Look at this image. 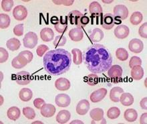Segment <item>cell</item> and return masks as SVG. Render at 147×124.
<instances>
[{"instance_id": "obj_1", "label": "cell", "mask_w": 147, "mask_h": 124, "mask_svg": "<svg viewBox=\"0 0 147 124\" xmlns=\"http://www.w3.org/2000/svg\"><path fill=\"white\" fill-rule=\"evenodd\" d=\"M83 58L88 70L94 74L105 73L112 66V54L102 44H95L88 48Z\"/></svg>"}, {"instance_id": "obj_2", "label": "cell", "mask_w": 147, "mask_h": 124, "mask_svg": "<svg viewBox=\"0 0 147 124\" xmlns=\"http://www.w3.org/2000/svg\"><path fill=\"white\" fill-rule=\"evenodd\" d=\"M43 62L47 73L52 76H59L70 70L72 60L68 51L63 48H58L47 52Z\"/></svg>"}, {"instance_id": "obj_3", "label": "cell", "mask_w": 147, "mask_h": 124, "mask_svg": "<svg viewBox=\"0 0 147 124\" xmlns=\"http://www.w3.org/2000/svg\"><path fill=\"white\" fill-rule=\"evenodd\" d=\"M68 18L72 25L76 26L77 28H84L90 23V18L84 15L78 10H73L68 14Z\"/></svg>"}, {"instance_id": "obj_4", "label": "cell", "mask_w": 147, "mask_h": 124, "mask_svg": "<svg viewBox=\"0 0 147 124\" xmlns=\"http://www.w3.org/2000/svg\"><path fill=\"white\" fill-rule=\"evenodd\" d=\"M121 23V20L116 18L113 14L108 13L103 16L100 19V24L103 28L109 30L112 29L116 24H120Z\"/></svg>"}, {"instance_id": "obj_5", "label": "cell", "mask_w": 147, "mask_h": 124, "mask_svg": "<svg viewBox=\"0 0 147 124\" xmlns=\"http://www.w3.org/2000/svg\"><path fill=\"white\" fill-rule=\"evenodd\" d=\"M38 38L36 33L32 32H30L26 34L23 39L24 47L32 49L36 46L38 44Z\"/></svg>"}, {"instance_id": "obj_6", "label": "cell", "mask_w": 147, "mask_h": 124, "mask_svg": "<svg viewBox=\"0 0 147 124\" xmlns=\"http://www.w3.org/2000/svg\"><path fill=\"white\" fill-rule=\"evenodd\" d=\"M114 16L120 20H124L128 16V8L124 5H117L114 7Z\"/></svg>"}, {"instance_id": "obj_7", "label": "cell", "mask_w": 147, "mask_h": 124, "mask_svg": "<svg viewBox=\"0 0 147 124\" xmlns=\"http://www.w3.org/2000/svg\"><path fill=\"white\" fill-rule=\"evenodd\" d=\"M28 16V10L24 5H18L13 9V16L18 21L25 20Z\"/></svg>"}, {"instance_id": "obj_8", "label": "cell", "mask_w": 147, "mask_h": 124, "mask_svg": "<svg viewBox=\"0 0 147 124\" xmlns=\"http://www.w3.org/2000/svg\"><path fill=\"white\" fill-rule=\"evenodd\" d=\"M128 48L132 52H134L135 54L140 53L144 48V44L140 40L134 38L130 41Z\"/></svg>"}, {"instance_id": "obj_9", "label": "cell", "mask_w": 147, "mask_h": 124, "mask_svg": "<svg viewBox=\"0 0 147 124\" xmlns=\"http://www.w3.org/2000/svg\"><path fill=\"white\" fill-rule=\"evenodd\" d=\"M16 81L20 85H27L31 81L30 74L26 71H21L16 75Z\"/></svg>"}, {"instance_id": "obj_10", "label": "cell", "mask_w": 147, "mask_h": 124, "mask_svg": "<svg viewBox=\"0 0 147 124\" xmlns=\"http://www.w3.org/2000/svg\"><path fill=\"white\" fill-rule=\"evenodd\" d=\"M55 102L58 107H66L70 105L71 99L68 95L61 93L58 94L55 98Z\"/></svg>"}, {"instance_id": "obj_11", "label": "cell", "mask_w": 147, "mask_h": 124, "mask_svg": "<svg viewBox=\"0 0 147 124\" xmlns=\"http://www.w3.org/2000/svg\"><path fill=\"white\" fill-rule=\"evenodd\" d=\"M114 35L116 38L119 39H124L128 37L129 35L130 30L129 28L126 25H119L116 28V29L114 31Z\"/></svg>"}, {"instance_id": "obj_12", "label": "cell", "mask_w": 147, "mask_h": 124, "mask_svg": "<svg viewBox=\"0 0 147 124\" xmlns=\"http://www.w3.org/2000/svg\"><path fill=\"white\" fill-rule=\"evenodd\" d=\"M108 93V91L105 88H101L94 91L90 95V100L93 103H98L101 101L105 98Z\"/></svg>"}, {"instance_id": "obj_13", "label": "cell", "mask_w": 147, "mask_h": 124, "mask_svg": "<svg viewBox=\"0 0 147 124\" xmlns=\"http://www.w3.org/2000/svg\"><path fill=\"white\" fill-rule=\"evenodd\" d=\"M122 72L123 70L122 67L119 65H112V66L108 70V75L112 79H120L122 77Z\"/></svg>"}, {"instance_id": "obj_14", "label": "cell", "mask_w": 147, "mask_h": 124, "mask_svg": "<svg viewBox=\"0 0 147 124\" xmlns=\"http://www.w3.org/2000/svg\"><path fill=\"white\" fill-rule=\"evenodd\" d=\"M90 103L86 99L80 101L76 106V113L80 115H84L88 112Z\"/></svg>"}, {"instance_id": "obj_15", "label": "cell", "mask_w": 147, "mask_h": 124, "mask_svg": "<svg viewBox=\"0 0 147 124\" xmlns=\"http://www.w3.org/2000/svg\"><path fill=\"white\" fill-rule=\"evenodd\" d=\"M70 82L66 78L58 79L55 82V87L59 91H64L70 88Z\"/></svg>"}, {"instance_id": "obj_16", "label": "cell", "mask_w": 147, "mask_h": 124, "mask_svg": "<svg viewBox=\"0 0 147 124\" xmlns=\"http://www.w3.org/2000/svg\"><path fill=\"white\" fill-rule=\"evenodd\" d=\"M41 115L44 117H52L56 113V107L52 104H45L41 108Z\"/></svg>"}, {"instance_id": "obj_17", "label": "cell", "mask_w": 147, "mask_h": 124, "mask_svg": "<svg viewBox=\"0 0 147 124\" xmlns=\"http://www.w3.org/2000/svg\"><path fill=\"white\" fill-rule=\"evenodd\" d=\"M89 11L92 14V16L97 17V18H98L100 16H102L103 12L100 4L97 1H93L90 4Z\"/></svg>"}, {"instance_id": "obj_18", "label": "cell", "mask_w": 147, "mask_h": 124, "mask_svg": "<svg viewBox=\"0 0 147 124\" xmlns=\"http://www.w3.org/2000/svg\"><path fill=\"white\" fill-rule=\"evenodd\" d=\"M69 36L74 42H80L84 37V32L81 28H72L69 32Z\"/></svg>"}, {"instance_id": "obj_19", "label": "cell", "mask_w": 147, "mask_h": 124, "mask_svg": "<svg viewBox=\"0 0 147 124\" xmlns=\"http://www.w3.org/2000/svg\"><path fill=\"white\" fill-rule=\"evenodd\" d=\"M40 37L42 41L50 42L54 39V32L50 28H44L40 31Z\"/></svg>"}, {"instance_id": "obj_20", "label": "cell", "mask_w": 147, "mask_h": 124, "mask_svg": "<svg viewBox=\"0 0 147 124\" xmlns=\"http://www.w3.org/2000/svg\"><path fill=\"white\" fill-rule=\"evenodd\" d=\"M124 93V90L120 87H115L112 88L110 93V99L113 102L118 103L120 101V96Z\"/></svg>"}, {"instance_id": "obj_21", "label": "cell", "mask_w": 147, "mask_h": 124, "mask_svg": "<svg viewBox=\"0 0 147 124\" xmlns=\"http://www.w3.org/2000/svg\"><path fill=\"white\" fill-rule=\"evenodd\" d=\"M63 17L61 16L60 19L59 20L58 23L56 25L54 26L55 30H56L57 32L60 34H63L67 31L68 28V16L66 17V20H62Z\"/></svg>"}, {"instance_id": "obj_22", "label": "cell", "mask_w": 147, "mask_h": 124, "mask_svg": "<svg viewBox=\"0 0 147 124\" xmlns=\"http://www.w3.org/2000/svg\"><path fill=\"white\" fill-rule=\"evenodd\" d=\"M90 39L91 40L92 42L93 43H96L101 41L104 38V32L100 29V28H96L92 30V33L89 36Z\"/></svg>"}, {"instance_id": "obj_23", "label": "cell", "mask_w": 147, "mask_h": 124, "mask_svg": "<svg viewBox=\"0 0 147 124\" xmlns=\"http://www.w3.org/2000/svg\"><path fill=\"white\" fill-rule=\"evenodd\" d=\"M71 114L68 110H62L58 113L56 116V121L58 123L64 124L70 120Z\"/></svg>"}, {"instance_id": "obj_24", "label": "cell", "mask_w": 147, "mask_h": 124, "mask_svg": "<svg viewBox=\"0 0 147 124\" xmlns=\"http://www.w3.org/2000/svg\"><path fill=\"white\" fill-rule=\"evenodd\" d=\"M27 64H28L27 60L22 56L18 55L13 58L12 60L11 65L13 68L16 69H20L24 68V66H26Z\"/></svg>"}, {"instance_id": "obj_25", "label": "cell", "mask_w": 147, "mask_h": 124, "mask_svg": "<svg viewBox=\"0 0 147 124\" xmlns=\"http://www.w3.org/2000/svg\"><path fill=\"white\" fill-rule=\"evenodd\" d=\"M131 77L134 80L139 81L144 76V70L141 66H136L131 68Z\"/></svg>"}, {"instance_id": "obj_26", "label": "cell", "mask_w": 147, "mask_h": 124, "mask_svg": "<svg viewBox=\"0 0 147 124\" xmlns=\"http://www.w3.org/2000/svg\"><path fill=\"white\" fill-rule=\"evenodd\" d=\"M120 101L124 106H130L134 103V97L129 93H123L120 96Z\"/></svg>"}, {"instance_id": "obj_27", "label": "cell", "mask_w": 147, "mask_h": 124, "mask_svg": "<svg viewBox=\"0 0 147 124\" xmlns=\"http://www.w3.org/2000/svg\"><path fill=\"white\" fill-rule=\"evenodd\" d=\"M19 97L22 101L27 102V101L31 100L32 97H33V92H32L31 89L28 88H24L20 91Z\"/></svg>"}, {"instance_id": "obj_28", "label": "cell", "mask_w": 147, "mask_h": 124, "mask_svg": "<svg viewBox=\"0 0 147 124\" xmlns=\"http://www.w3.org/2000/svg\"><path fill=\"white\" fill-rule=\"evenodd\" d=\"M7 115L8 118L12 121H16L21 115L20 109L17 107H11L7 110Z\"/></svg>"}, {"instance_id": "obj_29", "label": "cell", "mask_w": 147, "mask_h": 124, "mask_svg": "<svg viewBox=\"0 0 147 124\" xmlns=\"http://www.w3.org/2000/svg\"><path fill=\"white\" fill-rule=\"evenodd\" d=\"M90 115L94 121H100L104 119V111L102 109L95 108L90 112Z\"/></svg>"}, {"instance_id": "obj_30", "label": "cell", "mask_w": 147, "mask_h": 124, "mask_svg": "<svg viewBox=\"0 0 147 124\" xmlns=\"http://www.w3.org/2000/svg\"><path fill=\"white\" fill-rule=\"evenodd\" d=\"M124 118L128 122H134L138 117V113L135 109H126L124 114Z\"/></svg>"}, {"instance_id": "obj_31", "label": "cell", "mask_w": 147, "mask_h": 124, "mask_svg": "<svg viewBox=\"0 0 147 124\" xmlns=\"http://www.w3.org/2000/svg\"><path fill=\"white\" fill-rule=\"evenodd\" d=\"M6 46L8 49H9L11 51H15L18 50L21 46V43L20 41L17 38H12L11 39L8 40L6 42Z\"/></svg>"}, {"instance_id": "obj_32", "label": "cell", "mask_w": 147, "mask_h": 124, "mask_svg": "<svg viewBox=\"0 0 147 124\" xmlns=\"http://www.w3.org/2000/svg\"><path fill=\"white\" fill-rule=\"evenodd\" d=\"M72 53L73 54L74 63L76 65L82 64L83 61V56L81 50L78 48H74L72 50Z\"/></svg>"}, {"instance_id": "obj_33", "label": "cell", "mask_w": 147, "mask_h": 124, "mask_svg": "<svg viewBox=\"0 0 147 124\" xmlns=\"http://www.w3.org/2000/svg\"><path fill=\"white\" fill-rule=\"evenodd\" d=\"M143 20V16L140 12H135L130 16V21L132 25H138Z\"/></svg>"}, {"instance_id": "obj_34", "label": "cell", "mask_w": 147, "mask_h": 124, "mask_svg": "<svg viewBox=\"0 0 147 124\" xmlns=\"http://www.w3.org/2000/svg\"><path fill=\"white\" fill-rule=\"evenodd\" d=\"M10 22H11V19L9 16L5 14H0V27L1 29H5L9 27Z\"/></svg>"}, {"instance_id": "obj_35", "label": "cell", "mask_w": 147, "mask_h": 124, "mask_svg": "<svg viewBox=\"0 0 147 124\" xmlns=\"http://www.w3.org/2000/svg\"><path fill=\"white\" fill-rule=\"evenodd\" d=\"M116 56L118 60L121 61H125L128 58V52L123 48H119L116 50Z\"/></svg>"}, {"instance_id": "obj_36", "label": "cell", "mask_w": 147, "mask_h": 124, "mask_svg": "<svg viewBox=\"0 0 147 124\" xmlns=\"http://www.w3.org/2000/svg\"><path fill=\"white\" fill-rule=\"evenodd\" d=\"M120 115V109L116 107H112L109 109L107 112V116L109 119H115L118 118Z\"/></svg>"}, {"instance_id": "obj_37", "label": "cell", "mask_w": 147, "mask_h": 124, "mask_svg": "<svg viewBox=\"0 0 147 124\" xmlns=\"http://www.w3.org/2000/svg\"><path fill=\"white\" fill-rule=\"evenodd\" d=\"M86 82L90 86H95L98 83V77L96 74H90L86 77Z\"/></svg>"}, {"instance_id": "obj_38", "label": "cell", "mask_w": 147, "mask_h": 124, "mask_svg": "<svg viewBox=\"0 0 147 124\" xmlns=\"http://www.w3.org/2000/svg\"><path fill=\"white\" fill-rule=\"evenodd\" d=\"M23 113L26 118L28 119H34L36 117V112L32 107H26L23 109Z\"/></svg>"}, {"instance_id": "obj_39", "label": "cell", "mask_w": 147, "mask_h": 124, "mask_svg": "<svg viewBox=\"0 0 147 124\" xmlns=\"http://www.w3.org/2000/svg\"><path fill=\"white\" fill-rule=\"evenodd\" d=\"M66 38L64 36H57L53 42V44L55 47L57 48L58 46H63L66 43Z\"/></svg>"}, {"instance_id": "obj_40", "label": "cell", "mask_w": 147, "mask_h": 124, "mask_svg": "<svg viewBox=\"0 0 147 124\" xmlns=\"http://www.w3.org/2000/svg\"><path fill=\"white\" fill-rule=\"evenodd\" d=\"M14 2L12 0H3L1 1V7L5 12H10L13 6Z\"/></svg>"}, {"instance_id": "obj_41", "label": "cell", "mask_w": 147, "mask_h": 124, "mask_svg": "<svg viewBox=\"0 0 147 124\" xmlns=\"http://www.w3.org/2000/svg\"><path fill=\"white\" fill-rule=\"evenodd\" d=\"M142 64V60L138 57V56H134L130 58L129 61V66L130 68H133L134 66H141Z\"/></svg>"}, {"instance_id": "obj_42", "label": "cell", "mask_w": 147, "mask_h": 124, "mask_svg": "<svg viewBox=\"0 0 147 124\" xmlns=\"http://www.w3.org/2000/svg\"><path fill=\"white\" fill-rule=\"evenodd\" d=\"M18 55L22 56V57H24L25 59L27 60L28 63H30L31 62V61L33 59V57H34V55H33V53H32V52L29 51V50H24V51H22L19 53Z\"/></svg>"}, {"instance_id": "obj_43", "label": "cell", "mask_w": 147, "mask_h": 124, "mask_svg": "<svg viewBox=\"0 0 147 124\" xmlns=\"http://www.w3.org/2000/svg\"><path fill=\"white\" fill-rule=\"evenodd\" d=\"M49 50V48L48 46L45 45V44H41L38 47L36 50V53L38 54V56L40 57H42L43 55L46 53V52Z\"/></svg>"}, {"instance_id": "obj_44", "label": "cell", "mask_w": 147, "mask_h": 124, "mask_svg": "<svg viewBox=\"0 0 147 124\" xmlns=\"http://www.w3.org/2000/svg\"><path fill=\"white\" fill-rule=\"evenodd\" d=\"M9 57V54L5 48H0V62L3 63L6 62Z\"/></svg>"}, {"instance_id": "obj_45", "label": "cell", "mask_w": 147, "mask_h": 124, "mask_svg": "<svg viewBox=\"0 0 147 124\" xmlns=\"http://www.w3.org/2000/svg\"><path fill=\"white\" fill-rule=\"evenodd\" d=\"M13 34L16 36H21L24 34V24H18L13 28Z\"/></svg>"}, {"instance_id": "obj_46", "label": "cell", "mask_w": 147, "mask_h": 124, "mask_svg": "<svg viewBox=\"0 0 147 124\" xmlns=\"http://www.w3.org/2000/svg\"><path fill=\"white\" fill-rule=\"evenodd\" d=\"M147 23L145 22L139 28V30H138V34L141 36L142 38H147Z\"/></svg>"}, {"instance_id": "obj_47", "label": "cell", "mask_w": 147, "mask_h": 124, "mask_svg": "<svg viewBox=\"0 0 147 124\" xmlns=\"http://www.w3.org/2000/svg\"><path fill=\"white\" fill-rule=\"evenodd\" d=\"M45 104H46V102L43 99L36 98L34 101V105L38 109H41Z\"/></svg>"}, {"instance_id": "obj_48", "label": "cell", "mask_w": 147, "mask_h": 124, "mask_svg": "<svg viewBox=\"0 0 147 124\" xmlns=\"http://www.w3.org/2000/svg\"><path fill=\"white\" fill-rule=\"evenodd\" d=\"M53 2H54L56 5H62H62L69 6L72 5L74 1H73V0H72V1H55V0H54Z\"/></svg>"}, {"instance_id": "obj_49", "label": "cell", "mask_w": 147, "mask_h": 124, "mask_svg": "<svg viewBox=\"0 0 147 124\" xmlns=\"http://www.w3.org/2000/svg\"><path fill=\"white\" fill-rule=\"evenodd\" d=\"M140 107H141L142 109L146 110L147 109V98L146 97H144V98H143L141 101H140Z\"/></svg>"}, {"instance_id": "obj_50", "label": "cell", "mask_w": 147, "mask_h": 124, "mask_svg": "<svg viewBox=\"0 0 147 124\" xmlns=\"http://www.w3.org/2000/svg\"><path fill=\"white\" fill-rule=\"evenodd\" d=\"M147 121V113H144L140 116V123L141 124H146Z\"/></svg>"}, {"instance_id": "obj_51", "label": "cell", "mask_w": 147, "mask_h": 124, "mask_svg": "<svg viewBox=\"0 0 147 124\" xmlns=\"http://www.w3.org/2000/svg\"><path fill=\"white\" fill-rule=\"evenodd\" d=\"M59 20H60V19H59L58 17H56V16H52L50 19V22H51V23H52V24H54V25L55 26L58 23Z\"/></svg>"}, {"instance_id": "obj_52", "label": "cell", "mask_w": 147, "mask_h": 124, "mask_svg": "<svg viewBox=\"0 0 147 124\" xmlns=\"http://www.w3.org/2000/svg\"><path fill=\"white\" fill-rule=\"evenodd\" d=\"M83 123L81 121H78V120H76V121H73L72 122H71V124L72 123Z\"/></svg>"}, {"instance_id": "obj_53", "label": "cell", "mask_w": 147, "mask_h": 124, "mask_svg": "<svg viewBox=\"0 0 147 124\" xmlns=\"http://www.w3.org/2000/svg\"><path fill=\"white\" fill-rule=\"evenodd\" d=\"M102 1L104 2V3H112V2L113 1Z\"/></svg>"}]
</instances>
